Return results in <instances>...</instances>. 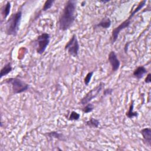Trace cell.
<instances>
[{
	"label": "cell",
	"mask_w": 151,
	"mask_h": 151,
	"mask_svg": "<svg viewBox=\"0 0 151 151\" xmlns=\"http://www.w3.org/2000/svg\"><path fill=\"white\" fill-rule=\"evenodd\" d=\"M76 4L74 1L66 2L59 19V28L61 30L65 31L73 25L76 18Z\"/></svg>",
	"instance_id": "1"
},
{
	"label": "cell",
	"mask_w": 151,
	"mask_h": 151,
	"mask_svg": "<svg viewBox=\"0 0 151 151\" xmlns=\"http://www.w3.org/2000/svg\"><path fill=\"white\" fill-rule=\"evenodd\" d=\"M21 18L22 12L21 11L13 14L11 16L6 24V32L8 35L15 36L17 34Z\"/></svg>",
	"instance_id": "2"
},
{
	"label": "cell",
	"mask_w": 151,
	"mask_h": 151,
	"mask_svg": "<svg viewBox=\"0 0 151 151\" xmlns=\"http://www.w3.org/2000/svg\"><path fill=\"white\" fill-rule=\"evenodd\" d=\"M5 83L11 84L13 93L18 94L25 91L28 88V85L17 78H9L5 80Z\"/></svg>",
	"instance_id": "3"
},
{
	"label": "cell",
	"mask_w": 151,
	"mask_h": 151,
	"mask_svg": "<svg viewBox=\"0 0 151 151\" xmlns=\"http://www.w3.org/2000/svg\"><path fill=\"white\" fill-rule=\"evenodd\" d=\"M79 44L77 38V36L76 34L73 35L72 37L70 40V41L67 42V44L65 46V50H67L68 52L74 56H77L78 51H79Z\"/></svg>",
	"instance_id": "4"
},
{
	"label": "cell",
	"mask_w": 151,
	"mask_h": 151,
	"mask_svg": "<svg viewBox=\"0 0 151 151\" xmlns=\"http://www.w3.org/2000/svg\"><path fill=\"white\" fill-rule=\"evenodd\" d=\"M50 35L47 33H42L37 37V42L38 47L37 48V53L41 54H42L50 42Z\"/></svg>",
	"instance_id": "5"
},
{
	"label": "cell",
	"mask_w": 151,
	"mask_h": 151,
	"mask_svg": "<svg viewBox=\"0 0 151 151\" xmlns=\"http://www.w3.org/2000/svg\"><path fill=\"white\" fill-rule=\"evenodd\" d=\"M103 83H100L97 86H96L95 88H93L91 90H90L88 93H87V94L81 99V103L83 105L87 104L88 103L89 101H90L93 98L96 97L98 94L101 91L102 88H103Z\"/></svg>",
	"instance_id": "6"
},
{
	"label": "cell",
	"mask_w": 151,
	"mask_h": 151,
	"mask_svg": "<svg viewBox=\"0 0 151 151\" xmlns=\"http://www.w3.org/2000/svg\"><path fill=\"white\" fill-rule=\"evenodd\" d=\"M130 24V19H127L124 22H122L118 27H116L112 31V35H111V42L114 43L117 39L118 35L120 33V32L124 29L125 28L129 27V25Z\"/></svg>",
	"instance_id": "7"
},
{
	"label": "cell",
	"mask_w": 151,
	"mask_h": 151,
	"mask_svg": "<svg viewBox=\"0 0 151 151\" xmlns=\"http://www.w3.org/2000/svg\"><path fill=\"white\" fill-rule=\"evenodd\" d=\"M109 61L113 71H116L119 68L120 63L114 51H112L109 53Z\"/></svg>",
	"instance_id": "8"
},
{
	"label": "cell",
	"mask_w": 151,
	"mask_h": 151,
	"mask_svg": "<svg viewBox=\"0 0 151 151\" xmlns=\"http://www.w3.org/2000/svg\"><path fill=\"white\" fill-rule=\"evenodd\" d=\"M140 133L143 136L144 141L146 142V145L150 146L151 143V129L149 127L144 128L140 131Z\"/></svg>",
	"instance_id": "9"
},
{
	"label": "cell",
	"mask_w": 151,
	"mask_h": 151,
	"mask_svg": "<svg viewBox=\"0 0 151 151\" xmlns=\"http://www.w3.org/2000/svg\"><path fill=\"white\" fill-rule=\"evenodd\" d=\"M147 70L144 66L138 67L133 72V76L137 79L142 78L147 73Z\"/></svg>",
	"instance_id": "10"
},
{
	"label": "cell",
	"mask_w": 151,
	"mask_h": 151,
	"mask_svg": "<svg viewBox=\"0 0 151 151\" xmlns=\"http://www.w3.org/2000/svg\"><path fill=\"white\" fill-rule=\"evenodd\" d=\"M12 66H11L10 63L6 64L1 70V73H0L1 78H2V77H4V76H6V74H8V73H9L12 71Z\"/></svg>",
	"instance_id": "11"
},
{
	"label": "cell",
	"mask_w": 151,
	"mask_h": 151,
	"mask_svg": "<svg viewBox=\"0 0 151 151\" xmlns=\"http://www.w3.org/2000/svg\"><path fill=\"white\" fill-rule=\"evenodd\" d=\"M111 25V21L109 18H104L96 26L102 27L103 28H108Z\"/></svg>",
	"instance_id": "12"
},
{
	"label": "cell",
	"mask_w": 151,
	"mask_h": 151,
	"mask_svg": "<svg viewBox=\"0 0 151 151\" xmlns=\"http://www.w3.org/2000/svg\"><path fill=\"white\" fill-rule=\"evenodd\" d=\"M146 1H145V0H144V1H140V2H139V4H138V5H137V6L131 12V14H130V16L129 17V18H128V19H131V18L134 16V15L136 13V12H137L139 11H140L144 6H145V4H146Z\"/></svg>",
	"instance_id": "13"
},
{
	"label": "cell",
	"mask_w": 151,
	"mask_h": 151,
	"mask_svg": "<svg viewBox=\"0 0 151 151\" xmlns=\"http://www.w3.org/2000/svg\"><path fill=\"white\" fill-rule=\"evenodd\" d=\"M10 9H11V3L9 1H8L2 10V15L4 18H6L8 16L10 12Z\"/></svg>",
	"instance_id": "14"
},
{
	"label": "cell",
	"mask_w": 151,
	"mask_h": 151,
	"mask_svg": "<svg viewBox=\"0 0 151 151\" xmlns=\"http://www.w3.org/2000/svg\"><path fill=\"white\" fill-rule=\"evenodd\" d=\"M133 107H134V102L133 101L129 109V111L126 113V116L130 119H132L134 117H137L138 114L137 112L133 111Z\"/></svg>",
	"instance_id": "15"
},
{
	"label": "cell",
	"mask_w": 151,
	"mask_h": 151,
	"mask_svg": "<svg viewBox=\"0 0 151 151\" xmlns=\"http://www.w3.org/2000/svg\"><path fill=\"white\" fill-rule=\"evenodd\" d=\"M86 124L91 127H98L99 125V121L97 119L91 118L89 120L86 122Z\"/></svg>",
	"instance_id": "16"
},
{
	"label": "cell",
	"mask_w": 151,
	"mask_h": 151,
	"mask_svg": "<svg viewBox=\"0 0 151 151\" xmlns=\"http://www.w3.org/2000/svg\"><path fill=\"white\" fill-rule=\"evenodd\" d=\"M54 2V1H52V0H48V1H46L44 3L42 10L44 11H45L48 9H49L52 5L53 3Z\"/></svg>",
	"instance_id": "17"
},
{
	"label": "cell",
	"mask_w": 151,
	"mask_h": 151,
	"mask_svg": "<svg viewBox=\"0 0 151 151\" xmlns=\"http://www.w3.org/2000/svg\"><path fill=\"white\" fill-rule=\"evenodd\" d=\"M94 109V106L92 104L90 103H87V105L85 106V107L83 109V111L85 113H88L91 112Z\"/></svg>",
	"instance_id": "18"
},
{
	"label": "cell",
	"mask_w": 151,
	"mask_h": 151,
	"mask_svg": "<svg viewBox=\"0 0 151 151\" xmlns=\"http://www.w3.org/2000/svg\"><path fill=\"white\" fill-rule=\"evenodd\" d=\"M80 117V114H78V113L76 112V111H72L71 113V114H70V116H69V120H77L79 119Z\"/></svg>",
	"instance_id": "19"
},
{
	"label": "cell",
	"mask_w": 151,
	"mask_h": 151,
	"mask_svg": "<svg viewBox=\"0 0 151 151\" xmlns=\"http://www.w3.org/2000/svg\"><path fill=\"white\" fill-rule=\"evenodd\" d=\"M93 71H91V72H89L86 76V77L84 78V82L85 83V84L86 86H88V83H90V80H91V78L93 76Z\"/></svg>",
	"instance_id": "20"
},
{
	"label": "cell",
	"mask_w": 151,
	"mask_h": 151,
	"mask_svg": "<svg viewBox=\"0 0 151 151\" xmlns=\"http://www.w3.org/2000/svg\"><path fill=\"white\" fill-rule=\"evenodd\" d=\"M48 135H49L50 137H56V138H59L60 139H62V138L61 137V136L62 135L61 134H59L57 132H50V133H48Z\"/></svg>",
	"instance_id": "21"
},
{
	"label": "cell",
	"mask_w": 151,
	"mask_h": 151,
	"mask_svg": "<svg viewBox=\"0 0 151 151\" xmlns=\"http://www.w3.org/2000/svg\"><path fill=\"white\" fill-rule=\"evenodd\" d=\"M145 81L146 83H150L151 82V74L150 73H149L147 74V76H146V77L145 80Z\"/></svg>",
	"instance_id": "22"
},
{
	"label": "cell",
	"mask_w": 151,
	"mask_h": 151,
	"mask_svg": "<svg viewBox=\"0 0 151 151\" xmlns=\"http://www.w3.org/2000/svg\"><path fill=\"white\" fill-rule=\"evenodd\" d=\"M112 89H106V90H105V91H104V94H105V95H107V94H110L111 93H112Z\"/></svg>",
	"instance_id": "23"
}]
</instances>
